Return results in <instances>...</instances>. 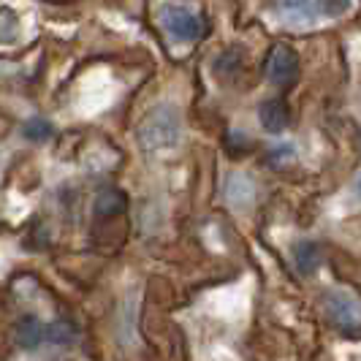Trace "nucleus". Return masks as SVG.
<instances>
[{"label": "nucleus", "instance_id": "1", "mask_svg": "<svg viewBox=\"0 0 361 361\" xmlns=\"http://www.w3.org/2000/svg\"><path fill=\"white\" fill-rule=\"evenodd\" d=\"M182 117L177 106L171 104H161V106L149 109L139 126V142L147 152H161V149H171L180 142Z\"/></svg>", "mask_w": 361, "mask_h": 361}, {"label": "nucleus", "instance_id": "2", "mask_svg": "<svg viewBox=\"0 0 361 361\" xmlns=\"http://www.w3.org/2000/svg\"><path fill=\"white\" fill-rule=\"evenodd\" d=\"M326 315L331 318V324L340 326L348 334L361 331V302L356 296L345 293V290H331L326 293Z\"/></svg>", "mask_w": 361, "mask_h": 361}, {"label": "nucleus", "instance_id": "3", "mask_svg": "<svg viewBox=\"0 0 361 361\" xmlns=\"http://www.w3.org/2000/svg\"><path fill=\"white\" fill-rule=\"evenodd\" d=\"M299 71V63H296V52L286 47V44H277L267 57V79L277 87H288L290 82L296 79Z\"/></svg>", "mask_w": 361, "mask_h": 361}, {"label": "nucleus", "instance_id": "4", "mask_svg": "<svg viewBox=\"0 0 361 361\" xmlns=\"http://www.w3.org/2000/svg\"><path fill=\"white\" fill-rule=\"evenodd\" d=\"M163 27L177 38V41H196L204 30L201 19L188 11V8H180V6H166L163 8Z\"/></svg>", "mask_w": 361, "mask_h": 361}, {"label": "nucleus", "instance_id": "5", "mask_svg": "<svg viewBox=\"0 0 361 361\" xmlns=\"http://www.w3.org/2000/svg\"><path fill=\"white\" fill-rule=\"evenodd\" d=\"M258 120H261V126H264L267 133H283L290 123L288 104H286L283 98H269V101H264L261 109H258Z\"/></svg>", "mask_w": 361, "mask_h": 361}, {"label": "nucleus", "instance_id": "6", "mask_svg": "<svg viewBox=\"0 0 361 361\" xmlns=\"http://www.w3.org/2000/svg\"><path fill=\"white\" fill-rule=\"evenodd\" d=\"M14 337H17L19 348L33 350V348H38V345L47 340V326L41 324L36 315H25V318H19L17 321Z\"/></svg>", "mask_w": 361, "mask_h": 361}, {"label": "nucleus", "instance_id": "7", "mask_svg": "<svg viewBox=\"0 0 361 361\" xmlns=\"http://www.w3.org/2000/svg\"><path fill=\"white\" fill-rule=\"evenodd\" d=\"M126 193L123 190H117V188H106V190H101L98 196H95V204H92V209H95V215L98 217H117L126 212Z\"/></svg>", "mask_w": 361, "mask_h": 361}, {"label": "nucleus", "instance_id": "8", "mask_svg": "<svg viewBox=\"0 0 361 361\" xmlns=\"http://www.w3.org/2000/svg\"><path fill=\"white\" fill-rule=\"evenodd\" d=\"M226 196H228V201H231V207L245 209L255 196L253 182L247 180L245 174H231V177H228V188H226Z\"/></svg>", "mask_w": 361, "mask_h": 361}, {"label": "nucleus", "instance_id": "9", "mask_svg": "<svg viewBox=\"0 0 361 361\" xmlns=\"http://www.w3.org/2000/svg\"><path fill=\"white\" fill-rule=\"evenodd\" d=\"M293 258H296V269L302 271V274H312L321 267V250H318L315 242H299Z\"/></svg>", "mask_w": 361, "mask_h": 361}, {"label": "nucleus", "instance_id": "10", "mask_svg": "<svg viewBox=\"0 0 361 361\" xmlns=\"http://www.w3.org/2000/svg\"><path fill=\"white\" fill-rule=\"evenodd\" d=\"M47 340L54 345H71L76 340V326L71 321H54L47 326Z\"/></svg>", "mask_w": 361, "mask_h": 361}, {"label": "nucleus", "instance_id": "11", "mask_svg": "<svg viewBox=\"0 0 361 361\" xmlns=\"http://www.w3.org/2000/svg\"><path fill=\"white\" fill-rule=\"evenodd\" d=\"M22 133H25V139H30V142H47V139L52 136V126H49L47 120H30V123H25Z\"/></svg>", "mask_w": 361, "mask_h": 361}, {"label": "nucleus", "instance_id": "12", "mask_svg": "<svg viewBox=\"0 0 361 361\" xmlns=\"http://www.w3.org/2000/svg\"><path fill=\"white\" fill-rule=\"evenodd\" d=\"M19 30L17 14L11 8H0V41H14Z\"/></svg>", "mask_w": 361, "mask_h": 361}, {"label": "nucleus", "instance_id": "13", "mask_svg": "<svg viewBox=\"0 0 361 361\" xmlns=\"http://www.w3.org/2000/svg\"><path fill=\"white\" fill-rule=\"evenodd\" d=\"M318 8L326 17H340L350 8V0H318Z\"/></svg>", "mask_w": 361, "mask_h": 361}, {"label": "nucleus", "instance_id": "14", "mask_svg": "<svg viewBox=\"0 0 361 361\" xmlns=\"http://www.w3.org/2000/svg\"><path fill=\"white\" fill-rule=\"evenodd\" d=\"M283 8L293 17H299V14H307L310 0H283Z\"/></svg>", "mask_w": 361, "mask_h": 361}, {"label": "nucleus", "instance_id": "15", "mask_svg": "<svg viewBox=\"0 0 361 361\" xmlns=\"http://www.w3.org/2000/svg\"><path fill=\"white\" fill-rule=\"evenodd\" d=\"M359 190H361V180H359Z\"/></svg>", "mask_w": 361, "mask_h": 361}]
</instances>
